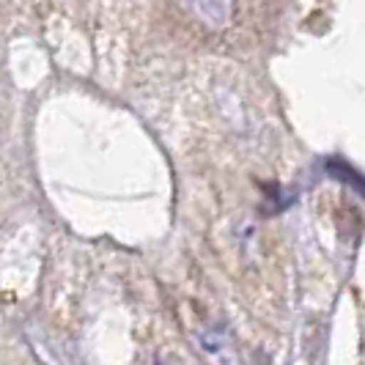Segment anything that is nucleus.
Segmentation results:
<instances>
[{"mask_svg":"<svg viewBox=\"0 0 365 365\" xmlns=\"http://www.w3.org/2000/svg\"><path fill=\"white\" fill-rule=\"evenodd\" d=\"M195 344L201 349V357L209 365H242L237 341L225 327L203 324L195 329Z\"/></svg>","mask_w":365,"mask_h":365,"instance_id":"f257e3e1","label":"nucleus"},{"mask_svg":"<svg viewBox=\"0 0 365 365\" xmlns=\"http://www.w3.org/2000/svg\"><path fill=\"white\" fill-rule=\"evenodd\" d=\"M195 9V14L201 17L203 25H209V28H225L228 22H231V14H234V6L231 3H198V6H192Z\"/></svg>","mask_w":365,"mask_h":365,"instance_id":"f03ea898","label":"nucleus"},{"mask_svg":"<svg viewBox=\"0 0 365 365\" xmlns=\"http://www.w3.org/2000/svg\"><path fill=\"white\" fill-rule=\"evenodd\" d=\"M160 365H187L184 360H179V357H163L160 360Z\"/></svg>","mask_w":365,"mask_h":365,"instance_id":"7ed1b4c3","label":"nucleus"}]
</instances>
